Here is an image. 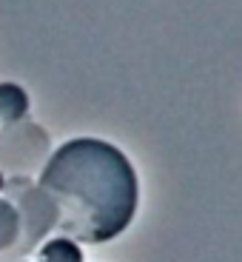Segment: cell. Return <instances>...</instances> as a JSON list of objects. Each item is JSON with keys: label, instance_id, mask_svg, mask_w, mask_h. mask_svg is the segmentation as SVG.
<instances>
[{"label": "cell", "instance_id": "cell-1", "mask_svg": "<svg viewBox=\"0 0 242 262\" xmlns=\"http://www.w3.org/2000/svg\"><path fill=\"white\" fill-rule=\"evenodd\" d=\"M37 185L57 205L63 236L85 245L112 243L134 223L140 180L131 160L114 143L74 137L49 154Z\"/></svg>", "mask_w": 242, "mask_h": 262}, {"label": "cell", "instance_id": "cell-2", "mask_svg": "<svg viewBox=\"0 0 242 262\" xmlns=\"http://www.w3.org/2000/svg\"><path fill=\"white\" fill-rule=\"evenodd\" d=\"M52 154V137L46 128L32 120H20V123L3 125L0 128V171L3 174H32L46 165Z\"/></svg>", "mask_w": 242, "mask_h": 262}, {"label": "cell", "instance_id": "cell-3", "mask_svg": "<svg viewBox=\"0 0 242 262\" xmlns=\"http://www.w3.org/2000/svg\"><path fill=\"white\" fill-rule=\"evenodd\" d=\"M17 216H20V251H32L49 239L54 228H57V205H54L52 194L40 185H26L17 196Z\"/></svg>", "mask_w": 242, "mask_h": 262}, {"label": "cell", "instance_id": "cell-4", "mask_svg": "<svg viewBox=\"0 0 242 262\" xmlns=\"http://www.w3.org/2000/svg\"><path fill=\"white\" fill-rule=\"evenodd\" d=\"M29 114V94L17 83H0V123L12 125L26 120Z\"/></svg>", "mask_w": 242, "mask_h": 262}, {"label": "cell", "instance_id": "cell-5", "mask_svg": "<svg viewBox=\"0 0 242 262\" xmlns=\"http://www.w3.org/2000/svg\"><path fill=\"white\" fill-rule=\"evenodd\" d=\"M37 262H83V248L80 243L69 239V236H49L46 243L40 245Z\"/></svg>", "mask_w": 242, "mask_h": 262}, {"label": "cell", "instance_id": "cell-6", "mask_svg": "<svg viewBox=\"0 0 242 262\" xmlns=\"http://www.w3.org/2000/svg\"><path fill=\"white\" fill-rule=\"evenodd\" d=\"M20 239V216L14 203L3 200L0 196V251H9L14 248Z\"/></svg>", "mask_w": 242, "mask_h": 262}, {"label": "cell", "instance_id": "cell-7", "mask_svg": "<svg viewBox=\"0 0 242 262\" xmlns=\"http://www.w3.org/2000/svg\"><path fill=\"white\" fill-rule=\"evenodd\" d=\"M3 191H6V174L0 171V194H3Z\"/></svg>", "mask_w": 242, "mask_h": 262}]
</instances>
